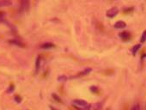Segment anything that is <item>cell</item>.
Masks as SVG:
<instances>
[{
  "instance_id": "6da1fadb",
  "label": "cell",
  "mask_w": 146,
  "mask_h": 110,
  "mask_svg": "<svg viewBox=\"0 0 146 110\" xmlns=\"http://www.w3.org/2000/svg\"><path fill=\"white\" fill-rule=\"evenodd\" d=\"M72 103L75 106H77V107H78V108H82V109L83 110H89L90 106L86 101H84V100H79V99L73 100Z\"/></svg>"
},
{
  "instance_id": "7a4b0ae2",
  "label": "cell",
  "mask_w": 146,
  "mask_h": 110,
  "mask_svg": "<svg viewBox=\"0 0 146 110\" xmlns=\"http://www.w3.org/2000/svg\"><path fill=\"white\" fill-rule=\"evenodd\" d=\"M30 6V0H20V9L21 11H28Z\"/></svg>"
},
{
  "instance_id": "3957f363",
  "label": "cell",
  "mask_w": 146,
  "mask_h": 110,
  "mask_svg": "<svg viewBox=\"0 0 146 110\" xmlns=\"http://www.w3.org/2000/svg\"><path fill=\"white\" fill-rule=\"evenodd\" d=\"M118 13H119L118 8H117V7H112L111 9H109L107 12H106V15H107V17L113 18L118 15Z\"/></svg>"
},
{
  "instance_id": "277c9868",
  "label": "cell",
  "mask_w": 146,
  "mask_h": 110,
  "mask_svg": "<svg viewBox=\"0 0 146 110\" xmlns=\"http://www.w3.org/2000/svg\"><path fill=\"white\" fill-rule=\"evenodd\" d=\"M92 71V68H90V67H88V68H85L83 69L82 71H80L79 73L77 74V77H83V76H87L88 74H89Z\"/></svg>"
},
{
  "instance_id": "5b68a950",
  "label": "cell",
  "mask_w": 146,
  "mask_h": 110,
  "mask_svg": "<svg viewBox=\"0 0 146 110\" xmlns=\"http://www.w3.org/2000/svg\"><path fill=\"white\" fill-rule=\"evenodd\" d=\"M114 27L117 29H122L126 27V23L124 22V21H118L114 25Z\"/></svg>"
},
{
  "instance_id": "8992f818",
  "label": "cell",
  "mask_w": 146,
  "mask_h": 110,
  "mask_svg": "<svg viewBox=\"0 0 146 110\" xmlns=\"http://www.w3.org/2000/svg\"><path fill=\"white\" fill-rule=\"evenodd\" d=\"M9 42H10V44H12V45H14V46L19 47H25V45H24L21 41H18V40H10V41H9Z\"/></svg>"
},
{
  "instance_id": "52a82bcc",
  "label": "cell",
  "mask_w": 146,
  "mask_h": 110,
  "mask_svg": "<svg viewBox=\"0 0 146 110\" xmlns=\"http://www.w3.org/2000/svg\"><path fill=\"white\" fill-rule=\"evenodd\" d=\"M101 108H102V104L101 102H96L93 105H90L89 110H101Z\"/></svg>"
},
{
  "instance_id": "ba28073f",
  "label": "cell",
  "mask_w": 146,
  "mask_h": 110,
  "mask_svg": "<svg viewBox=\"0 0 146 110\" xmlns=\"http://www.w3.org/2000/svg\"><path fill=\"white\" fill-rule=\"evenodd\" d=\"M53 47H55V45L51 42H46V43H43L41 45V49H52Z\"/></svg>"
},
{
  "instance_id": "9c48e42d",
  "label": "cell",
  "mask_w": 146,
  "mask_h": 110,
  "mask_svg": "<svg viewBox=\"0 0 146 110\" xmlns=\"http://www.w3.org/2000/svg\"><path fill=\"white\" fill-rule=\"evenodd\" d=\"M11 5H12V3L10 0H0V8L10 6Z\"/></svg>"
},
{
  "instance_id": "30bf717a",
  "label": "cell",
  "mask_w": 146,
  "mask_h": 110,
  "mask_svg": "<svg viewBox=\"0 0 146 110\" xmlns=\"http://www.w3.org/2000/svg\"><path fill=\"white\" fill-rule=\"evenodd\" d=\"M119 35H120V38L122 40H124V41H126V40H128L129 38H130V34H129L128 32H122V33H120V34H119Z\"/></svg>"
},
{
  "instance_id": "8fae6325",
  "label": "cell",
  "mask_w": 146,
  "mask_h": 110,
  "mask_svg": "<svg viewBox=\"0 0 146 110\" xmlns=\"http://www.w3.org/2000/svg\"><path fill=\"white\" fill-rule=\"evenodd\" d=\"M141 47V44H137V45L133 46L132 48H131V53L133 54V55H135L136 53H137V52L139 50V48Z\"/></svg>"
},
{
  "instance_id": "7c38bea8",
  "label": "cell",
  "mask_w": 146,
  "mask_h": 110,
  "mask_svg": "<svg viewBox=\"0 0 146 110\" xmlns=\"http://www.w3.org/2000/svg\"><path fill=\"white\" fill-rule=\"evenodd\" d=\"M40 64H41V58L40 57L36 58V63H35V71L38 72L39 69H40Z\"/></svg>"
},
{
  "instance_id": "4fadbf2b",
  "label": "cell",
  "mask_w": 146,
  "mask_h": 110,
  "mask_svg": "<svg viewBox=\"0 0 146 110\" xmlns=\"http://www.w3.org/2000/svg\"><path fill=\"white\" fill-rule=\"evenodd\" d=\"M145 41H146V30H144L143 32V34H142L141 38H140V42L141 43H144Z\"/></svg>"
},
{
  "instance_id": "5bb4252c",
  "label": "cell",
  "mask_w": 146,
  "mask_h": 110,
  "mask_svg": "<svg viewBox=\"0 0 146 110\" xmlns=\"http://www.w3.org/2000/svg\"><path fill=\"white\" fill-rule=\"evenodd\" d=\"M66 80H67L66 76H64V75H61L58 78V81H59V82H65Z\"/></svg>"
},
{
  "instance_id": "9a60e30c",
  "label": "cell",
  "mask_w": 146,
  "mask_h": 110,
  "mask_svg": "<svg viewBox=\"0 0 146 110\" xmlns=\"http://www.w3.org/2000/svg\"><path fill=\"white\" fill-rule=\"evenodd\" d=\"M4 17H5V13H4V12H0V22H4Z\"/></svg>"
},
{
  "instance_id": "2e32d148",
  "label": "cell",
  "mask_w": 146,
  "mask_h": 110,
  "mask_svg": "<svg viewBox=\"0 0 146 110\" xmlns=\"http://www.w3.org/2000/svg\"><path fill=\"white\" fill-rule=\"evenodd\" d=\"M15 101H16L17 103H20L21 101V98L19 96V95H15Z\"/></svg>"
},
{
  "instance_id": "e0dca14e",
  "label": "cell",
  "mask_w": 146,
  "mask_h": 110,
  "mask_svg": "<svg viewBox=\"0 0 146 110\" xmlns=\"http://www.w3.org/2000/svg\"><path fill=\"white\" fill-rule=\"evenodd\" d=\"M131 110H140V106L139 104H135V105L133 106Z\"/></svg>"
},
{
  "instance_id": "ac0fdd59",
  "label": "cell",
  "mask_w": 146,
  "mask_h": 110,
  "mask_svg": "<svg viewBox=\"0 0 146 110\" xmlns=\"http://www.w3.org/2000/svg\"><path fill=\"white\" fill-rule=\"evenodd\" d=\"M90 90L92 92H97L98 91V88L96 86H91L90 87Z\"/></svg>"
},
{
  "instance_id": "d6986e66",
  "label": "cell",
  "mask_w": 146,
  "mask_h": 110,
  "mask_svg": "<svg viewBox=\"0 0 146 110\" xmlns=\"http://www.w3.org/2000/svg\"><path fill=\"white\" fill-rule=\"evenodd\" d=\"M52 97H53L54 99H56L58 101H61V100H60V98H58V95H56L55 94H52Z\"/></svg>"
},
{
  "instance_id": "ffe728a7",
  "label": "cell",
  "mask_w": 146,
  "mask_h": 110,
  "mask_svg": "<svg viewBox=\"0 0 146 110\" xmlns=\"http://www.w3.org/2000/svg\"><path fill=\"white\" fill-rule=\"evenodd\" d=\"M14 90V85H10V88H9V90H8V92L10 93V92H12V91Z\"/></svg>"
}]
</instances>
